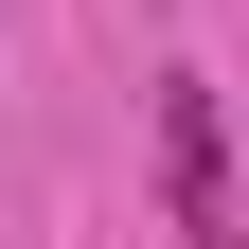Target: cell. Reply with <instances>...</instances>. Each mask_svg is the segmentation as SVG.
I'll use <instances>...</instances> for the list:
<instances>
[{
  "instance_id": "1",
  "label": "cell",
  "mask_w": 249,
  "mask_h": 249,
  "mask_svg": "<svg viewBox=\"0 0 249 249\" xmlns=\"http://www.w3.org/2000/svg\"><path fill=\"white\" fill-rule=\"evenodd\" d=\"M160 196H178V249H231V107H213V71H160Z\"/></svg>"
}]
</instances>
